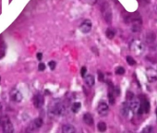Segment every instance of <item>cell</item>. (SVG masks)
Masks as SVG:
<instances>
[{"label": "cell", "mask_w": 157, "mask_h": 133, "mask_svg": "<svg viewBox=\"0 0 157 133\" xmlns=\"http://www.w3.org/2000/svg\"><path fill=\"white\" fill-rule=\"evenodd\" d=\"M108 99H109V103L111 104H115V97H114V94L111 92L108 93Z\"/></svg>", "instance_id": "603a6c76"}, {"label": "cell", "mask_w": 157, "mask_h": 133, "mask_svg": "<svg viewBox=\"0 0 157 133\" xmlns=\"http://www.w3.org/2000/svg\"><path fill=\"white\" fill-rule=\"evenodd\" d=\"M146 40L149 44H151L154 40H155V35L153 32H149L147 34V37H146Z\"/></svg>", "instance_id": "d6986e66"}, {"label": "cell", "mask_w": 157, "mask_h": 133, "mask_svg": "<svg viewBox=\"0 0 157 133\" xmlns=\"http://www.w3.org/2000/svg\"><path fill=\"white\" fill-rule=\"evenodd\" d=\"M0 81H1V78H0Z\"/></svg>", "instance_id": "d6a6232c"}, {"label": "cell", "mask_w": 157, "mask_h": 133, "mask_svg": "<svg viewBox=\"0 0 157 133\" xmlns=\"http://www.w3.org/2000/svg\"><path fill=\"white\" fill-rule=\"evenodd\" d=\"M44 98L42 94L37 93L33 96V105L36 108H41L44 105Z\"/></svg>", "instance_id": "30bf717a"}, {"label": "cell", "mask_w": 157, "mask_h": 133, "mask_svg": "<svg viewBox=\"0 0 157 133\" xmlns=\"http://www.w3.org/2000/svg\"><path fill=\"white\" fill-rule=\"evenodd\" d=\"M86 72H87L86 66H82V70H81V75H82V77H85L86 76Z\"/></svg>", "instance_id": "d4e9b609"}, {"label": "cell", "mask_w": 157, "mask_h": 133, "mask_svg": "<svg viewBox=\"0 0 157 133\" xmlns=\"http://www.w3.org/2000/svg\"><path fill=\"white\" fill-rule=\"evenodd\" d=\"M152 130H153V128H152V127H151V126H147V127H146L142 131H143V132H145V133H151Z\"/></svg>", "instance_id": "cb8c5ba5"}, {"label": "cell", "mask_w": 157, "mask_h": 133, "mask_svg": "<svg viewBox=\"0 0 157 133\" xmlns=\"http://www.w3.org/2000/svg\"><path fill=\"white\" fill-rule=\"evenodd\" d=\"M150 111V104L149 101L145 97H141L140 101V108L138 111V114H144V113H149Z\"/></svg>", "instance_id": "8992f818"}, {"label": "cell", "mask_w": 157, "mask_h": 133, "mask_svg": "<svg viewBox=\"0 0 157 133\" xmlns=\"http://www.w3.org/2000/svg\"><path fill=\"white\" fill-rule=\"evenodd\" d=\"M10 99L13 102H15V103H20L22 100V94H21V93L19 90L13 89L10 92Z\"/></svg>", "instance_id": "9c48e42d"}, {"label": "cell", "mask_w": 157, "mask_h": 133, "mask_svg": "<svg viewBox=\"0 0 157 133\" xmlns=\"http://www.w3.org/2000/svg\"><path fill=\"white\" fill-rule=\"evenodd\" d=\"M80 30L82 33H89L92 30V21L90 20H85L80 25Z\"/></svg>", "instance_id": "ba28073f"}, {"label": "cell", "mask_w": 157, "mask_h": 133, "mask_svg": "<svg viewBox=\"0 0 157 133\" xmlns=\"http://www.w3.org/2000/svg\"><path fill=\"white\" fill-rule=\"evenodd\" d=\"M83 121H84L85 124H87L89 126H92L94 124V117L90 113H86L83 116Z\"/></svg>", "instance_id": "9a60e30c"}, {"label": "cell", "mask_w": 157, "mask_h": 133, "mask_svg": "<svg viewBox=\"0 0 157 133\" xmlns=\"http://www.w3.org/2000/svg\"><path fill=\"white\" fill-rule=\"evenodd\" d=\"M102 13H103V17H104L105 21L107 23H111V21H112V10L110 9V6L107 3H105L102 6Z\"/></svg>", "instance_id": "5b68a950"}, {"label": "cell", "mask_w": 157, "mask_h": 133, "mask_svg": "<svg viewBox=\"0 0 157 133\" xmlns=\"http://www.w3.org/2000/svg\"><path fill=\"white\" fill-rule=\"evenodd\" d=\"M156 116H157V108H156Z\"/></svg>", "instance_id": "1f68e13d"}, {"label": "cell", "mask_w": 157, "mask_h": 133, "mask_svg": "<svg viewBox=\"0 0 157 133\" xmlns=\"http://www.w3.org/2000/svg\"><path fill=\"white\" fill-rule=\"evenodd\" d=\"M62 132L63 133H74L76 132V128L70 124H66L62 127Z\"/></svg>", "instance_id": "5bb4252c"}, {"label": "cell", "mask_w": 157, "mask_h": 133, "mask_svg": "<svg viewBox=\"0 0 157 133\" xmlns=\"http://www.w3.org/2000/svg\"><path fill=\"white\" fill-rule=\"evenodd\" d=\"M65 111L66 108L64 104H62L57 100L52 102L49 105V112L55 116H63L65 114Z\"/></svg>", "instance_id": "6da1fadb"}, {"label": "cell", "mask_w": 157, "mask_h": 133, "mask_svg": "<svg viewBox=\"0 0 157 133\" xmlns=\"http://www.w3.org/2000/svg\"><path fill=\"white\" fill-rule=\"evenodd\" d=\"M129 106L132 110L133 113H138L139 108H140V101H138L137 99L133 98L132 100L129 101Z\"/></svg>", "instance_id": "4fadbf2b"}, {"label": "cell", "mask_w": 157, "mask_h": 133, "mask_svg": "<svg viewBox=\"0 0 157 133\" xmlns=\"http://www.w3.org/2000/svg\"><path fill=\"white\" fill-rule=\"evenodd\" d=\"M43 124H44L43 119H42L41 117H36V118H35L34 120H33V121L31 122V124L28 126V127H27L26 131H27V132H33V131H35V130H37V129L41 128V127H42V126H43Z\"/></svg>", "instance_id": "277c9868"}, {"label": "cell", "mask_w": 157, "mask_h": 133, "mask_svg": "<svg viewBox=\"0 0 157 133\" xmlns=\"http://www.w3.org/2000/svg\"><path fill=\"white\" fill-rule=\"evenodd\" d=\"M0 124L2 125V129L5 133H13L14 132L13 124L10 122V120L8 117H4V118L0 119Z\"/></svg>", "instance_id": "3957f363"}, {"label": "cell", "mask_w": 157, "mask_h": 133, "mask_svg": "<svg viewBox=\"0 0 157 133\" xmlns=\"http://www.w3.org/2000/svg\"><path fill=\"white\" fill-rule=\"evenodd\" d=\"M142 1H144V2H146V3H149L150 0H142Z\"/></svg>", "instance_id": "4dcf8cb0"}, {"label": "cell", "mask_w": 157, "mask_h": 133, "mask_svg": "<svg viewBox=\"0 0 157 133\" xmlns=\"http://www.w3.org/2000/svg\"><path fill=\"white\" fill-rule=\"evenodd\" d=\"M97 112H98V114H99L100 116H107L108 113H109L108 104H107L105 102H104V101L100 102L99 104H98V106H97Z\"/></svg>", "instance_id": "52a82bcc"}, {"label": "cell", "mask_w": 157, "mask_h": 133, "mask_svg": "<svg viewBox=\"0 0 157 133\" xmlns=\"http://www.w3.org/2000/svg\"><path fill=\"white\" fill-rule=\"evenodd\" d=\"M146 74H147V78H148V81L150 82H154L157 81V72L152 70V69H148L147 71H146Z\"/></svg>", "instance_id": "7c38bea8"}, {"label": "cell", "mask_w": 157, "mask_h": 133, "mask_svg": "<svg viewBox=\"0 0 157 133\" xmlns=\"http://www.w3.org/2000/svg\"><path fill=\"white\" fill-rule=\"evenodd\" d=\"M120 112H121L123 116H125V117L129 116V115H131V113H132V110L129 106V104L127 102L123 103L121 105V108H120Z\"/></svg>", "instance_id": "8fae6325"}, {"label": "cell", "mask_w": 157, "mask_h": 133, "mask_svg": "<svg viewBox=\"0 0 157 133\" xmlns=\"http://www.w3.org/2000/svg\"><path fill=\"white\" fill-rule=\"evenodd\" d=\"M127 62H128V64L130 65V66H134V65L136 64V61L133 59V57H131V56H129V55L127 56Z\"/></svg>", "instance_id": "7402d4cb"}, {"label": "cell", "mask_w": 157, "mask_h": 133, "mask_svg": "<svg viewBox=\"0 0 157 133\" xmlns=\"http://www.w3.org/2000/svg\"><path fill=\"white\" fill-rule=\"evenodd\" d=\"M85 83L89 86V87H92L94 85L95 83V80H94V77L93 75H87L85 76Z\"/></svg>", "instance_id": "2e32d148"}, {"label": "cell", "mask_w": 157, "mask_h": 133, "mask_svg": "<svg viewBox=\"0 0 157 133\" xmlns=\"http://www.w3.org/2000/svg\"><path fill=\"white\" fill-rule=\"evenodd\" d=\"M115 72L117 75H123L125 73V69L123 68V66H117L115 70Z\"/></svg>", "instance_id": "44dd1931"}, {"label": "cell", "mask_w": 157, "mask_h": 133, "mask_svg": "<svg viewBox=\"0 0 157 133\" xmlns=\"http://www.w3.org/2000/svg\"><path fill=\"white\" fill-rule=\"evenodd\" d=\"M86 1H87V3H89V4H91V5H94V4L96 3L97 0H86Z\"/></svg>", "instance_id": "83f0119b"}, {"label": "cell", "mask_w": 157, "mask_h": 133, "mask_svg": "<svg viewBox=\"0 0 157 133\" xmlns=\"http://www.w3.org/2000/svg\"><path fill=\"white\" fill-rule=\"evenodd\" d=\"M36 56H37V59H38V60H42V58H43V54H42V53H38Z\"/></svg>", "instance_id": "f1b7e54d"}, {"label": "cell", "mask_w": 157, "mask_h": 133, "mask_svg": "<svg viewBox=\"0 0 157 133\" xmlns=\"http://www.w3.org/2000/svg\"><path fill=\"white\" fill-rule=\"evenodd\" d=\"M99 80H100L101 82L104 81V75H103V73H99Z\"/></svg>", "instance_id": "f546056e"}, {"label": "cell", "mask_w": 157, "mask_h": 133, "mask_svg": "<svg viewBox=\"0 0 157 133\" xmlns=\"http://www.w3.org/2000/svg\"><path fill=\"white\" fill-rule=\"evenodd\" d=\"M81 107H82V104L80 102H75V103H73V104L71 106V110L74 113H78V111H80Z\"/></svg>", "instance_id": "e0dca14e"}, {"label": "cell", "mask_w": 157, "mask_h": 133, "mask_svg": "<svg viewBox=\"0 0 157 133\" xmlns=\"http://www.w3.org/2000/svg\"><path fill=\"white\" fill-rule=\"evenodd\" d=\"M97 127H98V130L99 131L105 132L106 130V124L105 122H99L98 125H97Z\"/></svg>", "instance_id": "ffe728a7"}, {"label": "cell", "mask_w": 157, "mask_h": 133, "mask_svg": "<svg viewBox=\"0 0 157 133\" xmlns=\"http://www.w3.org/2000/svg\"><path fill=\"white\" fill-rule=\"evenodd\" d=\"M48 66H50V69H51V70H55V69H56V63L55 61H50V62L48 63Z\"/></svg>", "instance_id": "484cf974"}, {"label": "cell", "mask_w": 157, "mask_h": 133, "mask_svg": "<svg viewBox=\"0 0 157 133\" xmlns=\"http://www.w3.org/2000/svg\"><path fill=\"white\" fill-rule=\"evenodd\" d=\"M130 49L131 51L137 55H140L145 49V46L143 44V43L140 40H133L130 44Z\"/></svg>", "instance_id": "7a4b0ae2"}, {"label": "cell", "mask_w": 157, "mask_h": 133, "mask_svg": "<svg viewBox=\"0 0 157 133\" xmlns=\"http://www.w3.org/2000/svg\"><path fill=\"white\" fill-rule=\"evenodd\" d=\"M38 70L40 71H44L45 70V65L44 63H40V65L38 66Z\"/></svg>", "instance_id": "4316f807"}, {"label": "cell", "mask_w": 157, "mask_h": 133, "mask_svg": "<svg viewBox=\"0 0 157 133\" xmlns=\"http://www.w3.org/2000/svg\"><path fill=\"white\" fill-rule=\"evenodd\" d=\"M105 35H106V37H107L108 39H113V38L115 37V35H116V32H115L113 29L108 28V29L106 30V32H105Z\"/></svg>", "instance_id": "ac0fdd59"}]
</instances>
